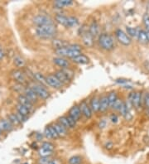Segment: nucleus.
Returning <instances> with one entry per match:
<instances>
[{"label": "nucleus", "instance_id": "nucleus-24", "mask_svg": "<svg viewBox=\"0 0 149 164\" xmlns=\"http://www.w3.org/2000/svg\"><path fill=\"white\" fill-rule=\"evenodd\" d=\"M54 128L56 129L59 137H65L67 135V129H65L63 126H61L59 123H56L53 124Z\"/></svg>", "mask_w": 149, "mask_h": 164}, {"label": "nucleus", "instance_id": "nucleus-21", "mask_svg": "<svg viewBox=\"0 0 149 164\" xmlns=\"http://www.w3.org/2000/svg\"><path fill=\"white\" fill-rule=\"evenodd\" d=\"M71 60H72L73 62L77 63V64H80V65L87 64L90 61V59L88 58V57H86L85 55H83V54H80V55L77 56L76 57L72 58Z\"/></svg>", "mask_w": 149, "mask_h": 164}, {"label": "nucleus", "instance_id": "nucleus-37", "mask_svg": "<svg viewBox=\"0 0 149 164\" xmlns=\"http://www.w3.org/2000/svg\"><path fill=\"white\" fill-rule=\"evenodd\" d=\"M41 148L46 149V150H50V151H54L55 150V145L51 142H44V143H42Z\"/></svg>", "mask_w": 149, "mask_h": 164}, {"label": "nucleus", "instance_id": "nucleus-7", "mask_svg": "<svg viewBox=\"0 0 149 164\" xmlns=\"http://www.w3.org/2000/svg\"><path fill=\"white\" fill-rule=\"evenodd\" d=\"M11 75L12 78L17 81V83L21 85H24L27 82V76L24 74L23 71L21 70H13L11 72Z\"/></svg>", "mask_w": 149, "mask_h": 164}, {"label": "nucleus", "instance_id": "nucleus-53", "mask_svg": "<svg viewBox=\"0 0 149 164\" xmlns=\"http://www.w3.org/2000/svg\"><path fill=\"white\" fill-rule=\"evenodd\" d=\"M146 34H147V38H148V42H149V31H146Z\"/></svg>", "mask_w": 149, "mask_h": 164}, {"label": "nucleus", "instance_id": "nucleus-16", "mask_svg": "<svg viewBox=\"0 0 149 164\" xmlns=\"http://www.w3.org/2000/svg\"><path fill=\"white\" fill-rule=\"evenodd\" d=\"M109 108V100L107 96H103L99 99V111L100 112H105Z\"/></svg>", "mask_w": 149, "mask_h": 164}, {"label": "nucleus", "instance_id": "nucleus-47", "mask_svg": "<svg viewBox=\"0 0 149 164\" xmlns=\"http://www.w3.org/2000/svg\"><path fill=\"white\" fill-rule=\"evenodd\" d=\"M44 135H45V137L47 138H51V132H50L49 128H48V126L46 127L45 130H44Z\"/></svg>", "mask_w": 149, "mask_h": 164}, {"label": "nucleus", "instance_id": "nucleus-35", "mask_svg": "<svg viewBox=\"0 0 149 164\" xmlns=\"http://www.w3.org/2000/svg\"><path fill=\"white\" fill-rule=\"evenodd\" d=\"M33 76H34L35 79L37 80V81H39L40 83H42V84L47 85L46 84V77L44 76L42 73H40V72L34 73V74H33Z\"/></svg>", "mask_w": 149, "mask_h": 164}, {"label": "nucleus", "instance_id": "nucleus-42", "mask_svg": "<svg viewBox=\"0 0 149 164\" xmlns=\"http://www.w3.org/2000/svg\"><path fill=\"white\" fill-rule=\"evenodd\" d=\"M51 157H40L37 161L38 164H48Z\"/></svg>", "mask_w": 149, "mask_h": 164}, {"label": "nucleus", "instance_id": "nucleus-18", "mask_svg": "<svg viewBox=\"0 0 149 164\" xmlns=\"http://www.w3.org/2000/svg\"><path fill=\"white\" fill-rule=\"evenodd\" d=\"M142 94L141 92H134V99L132 100V105L136 109H139L142 104Z\"/></svg>", "mask_w": 149, "mask_h": 164}, {"label": "nucleus", "instance_id": "nucleus-27", "mask_svg": "<svg viewBox=\"0 0 149 164\" xmlns=\"http://www.w3.org/2000/svg\"><path fill=\"white\" fill-rule=\"evenodd\" d=\"M16 109H17V112H18L19 114H21L23 116H25V117H27L31 112L27 107L23 106V105H22V104H20L18 103L17 104V105H16Z\"/></svg>", "mask_w": 149, "mask_h": 164}, {"label": "nucleus", "instance_id": "nucleus-34", "mask_svg": "<svg viewBox=\"0 0 149 164\" xmlns=\"http://www.w3.org/2000/svg\"><path fill=\"white\" fill-rule=\"evenodd\" d=\"M8 119L10 121V123H11L13 126H18L20 124L19 120L18 119V118H17V116H16V115L14 113H12V114H10V115H8Z\"/></svg>", "mask_w": 149, "mask_h": 164}, {"label": "nucleus", "instance_id": "nucleus-2", "mask_svg": "<svg viewBox=\"0 0 149 164\" xmlns=\"http://www.w3.org/2000/svg\"><path fill=\"white\" fill-rule=\"evenodd\" d=\"M99 44L100 47L106 51H111L115 48V42L114 39L109 34L102 33L99 37Z\"/></svg>", "mask_w": 149, "mask_h": 164}, {"label": "nucleus", "instance_id": "nucleus-52", "mask_svg": "<svg viewBox=\"0 0 149 164\" xmlns=\"http://www.w3.org/2000/svg\"><path fill=\"white\" fill-rule=\"evenodd\" d=\"M112 147H113V143H108L107 144H106V149H111Z\"/></svg>", "mask_w": 149, "mask_h": 164}, {"label": "nucleus", "instance_id": "nucleus-55", "mask_svg": "<svg viewBox=\"0 0 149 164\" xmlns=\"http://www.w3.org/2000/svg\"><path fill=\"white\" fill-rule=\"evenodd\" d=\"M24 164H27V163H24Z\"/></svg>", "mask_w": 149, "mask_h": 164}, {"label": "nucleus", "instance_id": "nucleus-5", "mask_svg": "<svg viewBox=\"0 0 149 164\" xmlns=\"http://www.w3.org/2000/svg\"><path fill=\"white\" fill-rule=\"evenodd\" d=\"M30 88L37 94L38 98H41L42 99H46L49 98V91L44 86H42V85L32 84L30 85Z\"/></svg>", "mask_w": 149, "mask_h": 164}, {"label": "nucleus", "instance_id": "nucleus-32", "mask_svg": "<svg viewBox=\"0 0 149 164\" xmlns=\"http://www.w3.org/2000/svg\"><path fill=\"white\" fill-rule=\"evenodd\" d=\"M128 35L130 38H137V35H138V27H127L126 28Z\"/></svg>", "mask_w": 149, "mask_h": 164}, {"label": "nucleus", "instance_id": "nucleus-23", "mask_svg": "<svg viewBox=\"0 0 149 164\" xmlns=\"http://www.w3.org/2000/svg\"><path fill=\"white\" fill-rule=\"evenodd\" d=\"M90 109H91L92 112L94 113H97L99 111V98L97 96L93 97L90 100Z\"/></svg>", "mask_w": 149, "mask_h": 164}, {"label": "nucleus", "instance_id": "nucleus-50", "mask_svg": "<svg viewBox=\"0 0 149 164\" xmlns=\"http://www.w3.org/2000/svg\"><path fill=\"white\" fill-rule=\"evenodd\" d=\"M4 57H5V51H4L3 46L0 45V61L3 60Z\"/></svg>", "mask_w": 149, "mask_h": 164}, {"label": "nucleus", "instance_id": "nucleus-4", "mask_svg": "<svg viewBox=\"0 0 149 164\" xmlns=\"http://www.w3.org/2000/svg\"><path fill=\"white\" fill-rule=\"evenodd\" d=\"M55 52H56L57 55L60 56V57H67L71 58V59L81 54V52H79V51H74V50L70 49L69 46L61 48V49L55 50Z\"/></svg>", "mask_w": 149, "mask_h": 164}, {"label": "nucleus", "instance_id": "nucleus-38", "mask_svg": "<svg viewBox=\"0 0 149 164\" xmlns=\"http://www.w3.org/2000/svg\"><path fill=\"white\" fill-rule=\"evenodd\" d=\"M123 101L122 99L118 98L117 100L115 101V103L114 104V105L112 106V109L115 110H120V109H121V107L123 105Z\"/></svg>", "mask_w": 149, "mask_h": 164}, {"label": "nucleus", "instance_id": "nucleus-36", "mask_svg": "<svg viewBox=\"0 0 149 164\" xmlns=\"http://www.w3.org/2000/svg\"><path fill=\"white\" fill-rule=\"evenodd\" d=\"M78 23H79V21H78L76 18H75V17H68V25H67V27H76V26L78 25Z\"/></svg>", "mask_w": 149, "mask_h": 164}, {"label": "nucleus", "instance_id": "nucleus-17", "mask_svg": "<svg viewBox=\"0 0 149 164\" xmlns=\"http://www.w3.org/2000/svg\"><path fill=\"white\" fill-rule=\"evenodd\" d=\"M13 128V125L12 124L8 119H1L0 120V130L1 131H6L9 132Z\"/></svg>", "mask_w": 149, "mask_h": 164}, {"label": "nucleus", "instance_id": "nucleus-12", "mask_svg": "<svg viewBox=\"0 0 149 164\" xmlns=\"http://www.w3.org/2000/svg\"><path fill=\"white\" fill-rule=\"evenodd\" d=\"M24 96L27 97V99L30 100L31 102L32 103H36L37 102V99H38V96H37V94L35 93L30 87L25 88V90H24Z\"/></svg>", "mask_w": 149, "mask_h": 164}, {"label": "nucleus", "instance_id": "nucleus-10", "mask_svg": "<svg viewBox=\"0 0 149 164\" xmlns=\"http://www.w3.org/2000/svg\"><path fill=\"white\" fill-rule=\"evenodd\" d=\"M82 42L86 47H91L94 45V37L89 32V31L82 33Z\"/></svg>", "mask_w": 149, "mask_h": 164}, {"label": "nucleus", "instance_id": "nucleus-11", "mask_svg": "<svg viewBox=\"0 0 149 164\" xmlns=\"http://www.w3.org/2000/svg\"><path fill=\"white\" fill-rule=\"evenodd\" d=\"M18 104H20L23 105V106L27 107V109L30 111L33 109V103L31 102L30 100L27 99V97L24 96V95H20V96L18 97Z\"/></svg>", "mask_w": 149, "mask_h": 164}, {"label": "nucleus", "instance_id": "nucleus-33", "mask_svg": "<svg viewBox=\"0 0 149 164\" xmlns=\"http://www.w3.org/2000/svg\"><path fill=\"white\" fill-rule=\"evenodd\" d=\"M58 123H59L61 126H63L65 129H70V128L69 123H68V119H67V117H66V116L60 117V118H58Z\"/></svg>", "mask_w": 149, "mask_h": 164}, {"label": "nucleus", "instance_id": "nucleus-22", "mask_svg": "<svg viewBox=\"0 0 149 164\" xmlns=\"http://www.w3.org/2000/svg\"><path fill=\"white\" fill-rule=\"evenodd\" d=\"M73 4L72 0H57L54 2V6L57 8H63L69 7Z\"/></svg>", "mask_w": 149, "mask_h": 164}, {"label": "nucleus", "instance_id": "nucleus-39", "mask_svg": "<svg viewBox=\"0 0 149 164\" xmlns=\"http://www.w3.org/2000/svg\"><path fill=\"white\" fill-rule=\"evenodd\" d=\"M61 71L65 73V75L66 76H67V78H68L70 80H71L73 77H74V71H71V70H70V68L61 69Z\"/></svg>", "mask_w": 149, "mask_h": 164}, {"label": "nucleus", "instance_id": "nucleus-49", "mask_svg": "<svg viewBox=\"0 0 149 164\" xmlns=\"http://www.w3.org/2000/svg\"><path fill=\"white\" fill-rule=\"evenodd\" d=\"M124 117V118L126 119V120H128V121H129V120H132V118H133V115L131 114V112L130 111H128V113H127L126 115L123 116Z\"/></svg>", "mask_w": 149, "mask_h": 164}, {"label": "nucleus", "instance_id": "nucleus-45", "mask_svg": "<svg viewBox=\"0 0 149 164\" xmlns=\"http://www.w3.org/2000/svg\"><path fill=\"white\" fill-rule=\"evenodd\" d=\"M69 47L70 49L79 51V52H81V50H82L81 46L80 45H78V44H70V45H69Z\"/></svg>", "mask_w": 149, "mask_h": 164}, {"label": "nucleus", "instance_id": "nucleus-41", "mask_svg": "<svg viewBox=\"0 0 149 164\" xmlns=\"http://www.w3.org/2000/svg\"><path fill=\"white\" fill-rule=\"evenodd\" d=\"M48 128H49L50 132H51V138H59L57 134V130L56 129L54 128L53 125H49L48 126Z\"/></svg>", "mask_w": 149, "mask_h": 164}, {"label": "nucleus", "instance_id": "nucleus-40", "mask_svg": "<svg viewBox=\"0 0 149 164\" xmlns=\"http://www.w3.org/2000/svg\"><path fill=\"white\" fill-rule=\"evenodd\" d=\"M142 20H143V24H144V27H145V30L149 31V13H146L145 14L143 15Z\"/></svg>", "mask_w": 149, "mask_h": 164}, {"label": "nucleus", "instance_id": "nucleus-54", "mask_svg": "<svg viewBox=\"0 0 149 164\" xmlns=\"http://www.w3.org/2000/svg\"><path fill=\"white\" fill-rule=\"evenodd\" d=\"M1 134H2V131L0 130V135H1Z\"/></svg>", "mask_w": 149, "mask_h": 164}, {"label": "nucleus", "instance_id": "nucleus-46", "mask_svg": "<svg viewBox=\"0 0 149 164\" xmlns=\"http://www.w3.org/2000/svg\"><path fill=\"white\" fill-rule=\"evenodd\" d=\"M48 164H62V161L59 158H51Z\"/></svg>", "mask_w": 149, "mask_h": 164}, {"label": "nucleus", "instance_id": "nucleus-25", "mask_svg": "<svg viewBox=\"0 0 149 164\" xmlns=\"http://www.w3.org/2000/svg\"><path fill=\"white\" fill-rule=\"evenodd\" d=\"M55 76H56V77L57 78L58 80L61 81V83H62V85L64 84H67L68 82L70 81V80L67 78V76L65 75V73L63 72L61 70H60V71H57V72L54 74Z\"/></svg>", "mask_w": 149, "mask_h": 164}, {"label": "nucleus", "instance_id": "nucleus-13", "mask_svg": "<svg viewBox=\"0 0 149 164\" xmlns=\"http://www.w3.org/2000/svg\"><path fill=\"white\" fill-rule=\"evenodd\" d=\"M51 45L53 46L55 50L61 49V48H64V47H67L69 46V42H66L65 40H61V39H57L55 38L52 40L51 42Z\"/></svg>", "mask_w": 149, "mask_h": 164}, {"label": "nucleus", "instance_id": "nucleus-26", "mask_svg": "<svg viewBox=\"0 0 149 164\" xmlns=\"http://www.w3.org/2000/svg\"><path fill=\"white\" fill-rule=\"evenodd\" d=\"M55 20L56 22H57L59 24L63 25L65 27H67L68 25V17H66L65 15H62V14H57L55 16Z\"/></svg>", "mask_w": 149, "mask_h": 164}, {"label": "nucleus", "instance_id": "nucleus-1", "mask_svg": "<svg viewBox=\"0 0 149 164\" xmlns=\"http://www.w3.org/2000/svg\"><path fill=\"white\" fill-rule=\"evenodd\" d=\"M36 34L40 38L42 39H51L53 38L56 36L57 30V27L54 25H47V26H42L37 27L35 29Z\"/></svg>", "mask_w": 149, "mask_h": 164}, {"label": "nucleus", "instance_id": "nucleus-9", "mask_svg": "<svg viewBox=\"0 0 149 164\" xmlns=\"http://www.w3.org/2000/svg\"><path fill=\"white\" fill-rule=\"evenodd\" d=\"M80 110L81 112V115H83L86 118H90L92 117V110L90 109V105H88V104L86 103L85 101H82L80 104Z\"/></svg>", "mask_w": 149, "mask_h": 164}, {"label": "nucleus", "instance_id": "nucleus-19", "mask_svg": "<svg viewBox=\"0 0 149 164\" xmlns=\"http://www.w3.org/2000/svg\"><path fill=\"white\" fill-rule=\"evenodd\" d=\"M137 39L138 40V42L142 43V44H147L148 43V40L147 38V34H146L145 30L141 29L138 27V35H137Z\"/></svg>", "mask_w": 149, "mask_h": 164}, {"label": "nucleus", "instance_id": "nucleus-31", "mask_svg": "<svg viewBox=\"0 0 149 164\" xmlns=\"http://www.w3.org/2000/svg\"><path fill=\"white\" fill-rule=\"evenodd\" d=\"M108 100H109V107L112 108V106L114 105V104L115 103V101L118 99V95L115 91L110 92L109 95H108Z\"/></svg>", "mask_w": 149, "mask_h": 164}, {"label": "nucleus", "instance_id": "nucleus-8", "mask_svg": "<svg viewBox=\"0 0 149 164\" xmlns=\"http://www.w3.org/2000/svg\"><path fill=\"white\" fill-rule=\"evenodd\" d=\"M46 84L50 85V86H51L52 88H55V89H60L63 85L62 83L58 80L55 75H48L46 77Z\"/></svg>", "mask_w": 149, "mask_h": 164}, {"label": "nucleus", "instance_id": "nucleus-30", "mask_svg": "<svg viewBox=\"0 0 149 164\" xmlns=\"http://www.w3.org/2000/svg\"><path fill=\"white\" fill-rule=\"evenodd\" d=\"M83 163V157L79 155L70 157L68 160V164H82Z\"/></svg>", "mask_w": 149, "mask_h": 164}, {"label": "nucleus", "instance_id": "nucleus-51", "mask_svg": "<svg viewBox=\"0 0 149 164\" xmlns=\"http://www.w3.org/2000/svg\"><path fill=\"white\" fill-rule=\"evenodd\" d=\"M111 120H112V122L113 123H116L117 122V120H118V117L115 115H113L111 116Z\"/></svg>", "mask_w": 149, "mask_h": 164}, {"label": "nucleus", "instance_id": "nucleus-20", "mask_svg": "<svg viewBox=\"0 0 149 164\" xmlns=\"http://www.w3.org/2000/svg\"><path fill=\"white\" fill-rule=\"evenodd\" d=\"M99 30H100V28H99V23L95 22V21L92 22L90 26L89 27V32L95 38V37L99 34Z\"/></svg>", "mask_w": 149, "mask_h": 164}, {"label": "nucleus", "instance_id": "nucleus-44", "mask_svg": "<svg viewBox=\"0 0 149 164\" xmlns=\"http://www.w3.org/2000/svg\"><path fill=\"white\" fill-rule=\"evenodd\" d=\"M14 114H15L16 116H17V118H18V119L19 120L20 124L26 122V120H27V117H25V116H23V115H21V114H19L18 112H16V113H14Z\"/></svg>", "mask_w": 149, "mask_h": 164}, {"label": "nucleus", "instance_id": "nucleus-28", "mask_svg": "<svg viewBox=\"0 0 149 164\" xmlns=\"http://www.w3.org/2000/svg\"><path fill=\"white\" fill-rule=\"evenodd\" d=\"M13 63L17 67L19 68H23L26 65V61L23 59V57H21L20 56H16L13 58Z\"/></svg>", "mask_w": 149, "mask_h": 164}, {"label": "nucleus", "instance_id": "nucleus-43", "mask_svg": "<svg viewBox=\"0 0 149 164\" xmlns=\"http://www.w3.org/2000/svg\"><path fill=\"white\" fill-rule=\"evenodd\" d=\"M66 117H67V119H68V123H69L70 128V129H74V128L76 126V120H74L71 117H70L69 115H68V116H66Z\"/></svg>", "mask_w": 149, "mask_h": 164}, {"label": "nucleus", "instance_id": "nucleus-3", "mask_svg": "<svg viewBox=\"0 0 149 164\" xmlns=\"http://www.w3.org/2000/svg\"><path fill=\"white\" fill-rule=\"evenodd\" d=\"M32 22L37 27L54 25L53 19L51 18L49 16L44 15V14H39V15L35 16L33 19H32Z\"/></svg>", "mask_w": 149, "mask_h": 164}, {"label": "nucleus", "instance_id": "nucleus-48", "mask_svg": "<svg viewBox=\"0 0 149 164\" xmlns=\"http://www.w3.org/2000/svg\"><path fill=\"white\" fill-rule=\"evenodd\" d=\"M143 102H144V104H145L146 108L149 109V93H148V94L145 96Z\"/></svg>", "mask_w": 149, "mask_h": 164}, {"label": "nucleus", "instance_id": "nucleus-14", "mask_svg": "<svg viewBox=\"0 0 149 164\" xmlns=\"http://www.w3.org/2000/svg\"><path fill=\"white\" fill-rule=\"evenodd\" d=\"M69 116L77 122L80 118V116H81L80 107L78 105H74L73 107H71V109L69 111Z\"/></svg>", "mask_w": 149, "mask_h": 164}, {"label": "nucleus", "instance_id": "nucleus-6", "mask_svg": "<svg viewBox=\"0 0 149 164\" xmlns=\"http://www.w3.org/2000/svg\"><path fill=\"white\" fill-rule=\"evenodd\" d=\"M115 37L117 40L123 46H128L132 42L131 38L121 29H117L115 31Z\"/></svg>", "mask_w": 149, "mask_h": 164}, {"label": "nucleus", "instance_id": "nucleus-29", "mask_svg": "<svg viewBox=\"0 0 149 164\" xmlns=\"http://www.w3.org/2000/svg\"><path fill=\"white\" fill-rule=\"evenodd\" d=\"M54 151H50V150H46L45 149L40 148L38 150V155L40 157H51L53 155Z\"/></svg>", "mask_w": 149, "mask_h": 164}, {"label": "nucleus", "instance_id": "nucleus-15", "mask_svg": "<svg viewBox=\"0 0 149 164\" xmlns=\"http://www.w3.org/2000/svg\"><path fill=\"white\" fill-rule=\"evenodd\" d=\"M53 62L58 66H60L61 69L69 68L70 62L66 59L63 57H55L53 59Z\"/></svg>", "mask_w": 149, "mask_h": 164}]
</instances>
